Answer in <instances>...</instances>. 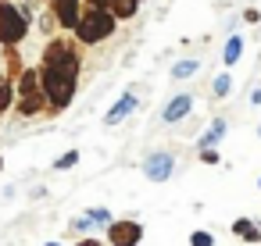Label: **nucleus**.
<instances>
[{
    "label": "nucleus",
    "instance_id": "obj_1",
    "mask_svg": "<svg viewBox=\"0 0 261 246\" xmlns=\"http://www.w3.org/2000/svg\"><path fill=\"white\" fill-rule=\"evenodd\" d=\"M15 89H18V114L36 118V114L50 111V104H47V97H43V79H40V68H25V72H22V79L15 82Z\"/></svg>",
    "mask_w": 261,
    "mask_h": 246
},
{
    "label": "nucleus",
    "instance_id": "obj_2",
    "mask_svg": "<svg viewBox=\"0 0 261 246\" xmlns=\"http://www.w3.org/2000/svg\"><path fill=\"white\" fill-rule=\"evenodd\" d=\"M115 22H118V18H115L111 11H104V8H86L83 18H79L75 40L86 43V47H93V43H100V40H108V36L115 33Z\"/></svg>",
    "mask_w": 261,
    "mask_h": 246
},
{
    "label": "nucleus",
    "instance_id": "obj_3",
    "mask_svg": "<svg viewBox=\"0 0 261 246\" xmlns=\"http://www.w3.org/2000/svg\"><path fill=\"white\" fill-rule=\"evenodd\" d=\"M79 50H75V43H68V40H50L47 47H43V65L40 68H50V72H58V75H68V79H79Z\"/></svg>",
    "mask_w": 261,
    "mask_h": 246
},
{
    "label": "nucleus",
    "instance_id": "obj_4",
    "mask_svg": "<svg viewBox=\"0 0 261 246\" xmlns=\"http://www.w3.org/2000/svg\"><path fill=\"white\" fill-rule=\"evenodd\" d=\"M40 79H43V97H47L50 111H65V107L75 100V79L58 75V72H50V68H40Z\"/></svg>",
    "mask_w": 261,
    "mask_h": 246
},
{
    "label": "nucleus",
    "instance_id": "obj_5",
    "mask_svg": "<svg viewBox=\"0 0 261 246\" xmlns=\"http://www.w3.org/2000/svg\"><path fill=\"white\" fill-rule=\"evenodd\" d=\"M29 33V22L22 18L18 4H11V0H0V43H4L8 50H15Z\"/></svg>",
    "mask_w": 261,
    "mask_h": 246
},
{
    "label": "nucleus",
    "instance_id": "obj_6",
    "mask_svg": "<svg viewBox=\"0 0 261 246\" xmlns=\"http://www.w3.org/2000/svg\"><path fill=\"white\" fill-rule=\"evenodd\" d=\"M172 171H175V157H172L168 150H154V153L143 161V175H147L150 182H168Z\"/></svg>",
    "mask_w": 261,
    "mask_h": 246
},
{
    "label": "nucleus",
    "instance_id": "obj_7",
    "mask_svg": "<svg viewBox=\"0 0 261 246\" xmlns=\"http://www.w3.org/2000/svg\"><path fill=\"white\" fill-rule=\"evenodd\" d=\"M140 239H143V225L133 221V218H122V221H115L108 228V242L111 246H136Z\"/></svg>",
    "mask_w": 261,
    "mask_h": 246
},
{
    "label": "nucleus",
    "instance_id": "obj_8",
    "mask_svg": "<svg viewBox=\"0 0 261 246\" xmlns=\"http://www.w3.org/2000/svg\"><path fill=\"white\" fill-rule=\"evenodd\" d=\"M190 111H193V97H190V93H179V97H172V100L165 104L161 121H165V125H179V121H182Z\"/></svg>",
    "mask_w": 261,
    "mask_h": 246
},
{
    "label": "nucleus",
    "instance_id": "obj_9",
    "mask_svg": "<svg viewBox=\"0 0 261 246\" xmlns=\"http://www.w3.org/2000/svg\"><path fill=\"white\" fill-rule=\"evenodd\" d=\"M54 15H58V22H61V29H79V18H83V11H79V0H54Z\"/></svg>",
    "mask_w": 261,
    "mask_h": 246
},
{
    "label": "nucleus",
    "instance_id": "obj_10",
    "mask_svg": "<svg viewBox=\"0 0 261 246\" xmlns=\"http://www.w3.org/2000/svg\"><path fill=\"white\" fill-rule=\"evenodd\" d=\"M133 111H136V93H122V97H118V104L104 114V125H122Z\"/></svg>",
    "mask_w": 261,
    "mask_h": 246
},
{
    "label": "nucleus",
    "instance_id": "obj_11",
    "mask_svg": "<svg viewBox=\"0 0 261 246\" xmlns=\"http://www.w3.org/2000/svg\"><path fill=\"white\" fill-rule=\"evenodd\" d=\"M225 132H229L225 118H215V121H211V129H207V132H204V136L197 139V150H215V146H218V143L225 139Z\"/></svg>",
    "mask_w": 261,
    "mask_h": 246
},
{
    "label": "nucleus",
    "instance_id": "obj_12",
    "mask_svg": "<svg viewBox=\"0 0 261 246\" xmlns=\"http://www.w3.org/2000/svg\"><path fill=\"white\" fill-rule=\"evenodd\" d=\"M232 235H240L243 242H261V225L250 218H236L232 221Z\"/></svg>",
    "mask_w": 261,
    "mask_h": 246
},
{
    "label": "nucleus",
    "instance_id": "obj_13",
    "mask_svg": "<svg viewBox=\"0 0 261 246\" xmlns=\"http://www.w3.org/2000/svg\"><path fill=\"white\" fill-rule=\"evenodd\" d=\"M240 57H243V36H240V33H232V36L225 40V50H222V65H225V68H232V65H236Z\"/></svg>",
    "mask_w": 261,
    "mask_h": 246
},
{
    "label": "nucleus",
    "instance_id": "obj_14",
    "mask_svg": "<svg viewBox=\"0 0 261 246\" xmlns=\"http://www.w3.org/2000/svg\"><path fill=\"white\" fill-rule=\"evenodd\" d=\"M197 72H200V61H197V57H182V61H175V65H172V79H175V82L193 79Z\"/></svg>",
    "mask_w": 261,
    "mask_h": 246
},
{
    "label": "nucleus",
    "instance_id": "obj_15",
    "mask_svg": "<svg viewBox=\"0 0 261 246\" xmlns=\"http://www.w3.org/2000/svg\"><path fill=\"white\" fill-rule=\"evenodd\" d=\"M108 11H111L118 22H122V18H133V15L140 11V0H111V8H108Z\"/></svg>",
    "mask_w": 261,
    "mask_h": 246
},
{
    "label": "nucleus",
    "instance_id": "obj_16",
    "mask_svg": "<svg viewBox=\"0 0 261 246\" xmlns=\"http://www.w3.org/2000/svg\"><path fill=\"white\" fill-rule=\"evenodd\" d=\"M90 228H93V221H90V214H79V218H72V225H68V232H72L75 239H79V235L86 239V232H90Z\"/></svg>",
    "mask_w": 261,
    "mask_h": 246
},
{
    "label": "nucleus",
    "instance_id": "obj_17",
    "mask_svg": "<svg viewBox=\"0 0 261 246\" xmlns=\"http://www.w3.org/2000/svg\"><path fill=\"white\" fill-rule=\"evenodd\" d=\"M211 93H215V97H229V93H232V79H229L225 72H222V75H215V82H211Z\"/></svg>",
    "mask_w": 261,
    "mask_h": 246
},
{
    "label": "nucleus",
    "instance_id": "obj_18",
    "mask_svg": "<svg viewBox=\"0 0 261 246\" xmlns=\"http://www.w3.org/2000/svg\"><path fill=\"white\" fill-rule=\"evenodd\" d=\"M86 214H90V221H93V225H104V228H111V225H115V218H111V210H108V207H93V210H86Z\"/></svg>",
    "mask_w": 261,
    "mask_h": 246
},
{
    "label": "nucleus",
    "instance_id": "obj_19",
    "mask_svg": "<svg viewBox=\"0 0 261 246\" xmlns=\"http://www.w3.org/2000/svg\"><path fill=\"white\" fill-rule=\"evenodd\" d=\"M11 100H15V86H11V79H4L0 82V114L11 107Z\"/></svg>",
    "mask_w": 261,
    "mask_h": 246
},
{
    "label": "nucleus",
    "instance_id": "obj_20",
    "mask_svg": "<svg viewBox=\"0 0 261 246\" xmlns=\"http://www.w3.org/2000/svg\"><path fill=\"white\" fill-rule=\"evenodd\" d=\"M72 164H79V150H68V153H61V157L54 161V171H65V168H72Z\"/></svg>",
    "mask_w": 261,
    "mask_h": 246
},
{
    "label": "nucleus",
    "instance_id": "obj_21",
    "mask_svg": "<svg viewBox=\"0 0 261 246\" xmlns=\"http://www.w3.org/2000/svg\"><path fill=\"white\" fill-rule=\"evenodd\" d=\"M54 25H61V22H58V15H47V11H43V15H40V33H47V36H50V33H54Z\"/></svg>",
    "mask_w": 261,
    "mask_h": 246
},
{
    "label": "nucleus",
    "instance_id": "obj_22",
    "mask_svg": "<svg viewBox=\"0 0 261 246\" xmlns=\"http://www.w3.org/2000/svg\"><path fill=\"white\" fill-rule=\"evenodd\" d=\"M190 246H215V235L211 232H193L190 235Z\"/></svg>",
    "mask_w": 261,
    "mask_h": 246
},
{
    "label": "nucleus",
    "instance_id": "obj_23",
    "mask_svg": "<svg viewBox=\"0 0 261 246\" xmlns=\"http://www.w3.org/2000/svg\"><path fill=\"white\" fill-rule=\"evenodd\" d=\"M243 22H250V25H257V22H261V11H254V8H247V11H243Z\"/></svg>",
    "mask_w": 261,
    "mask_h": 246
},
{
    "label": "nucleus",
    "instance_id": "obj_24",
    "mask_svg": "<svg viewBox=\"0 0 261 246\" xmlns=\"http://www.w3.org/2000/svg\"><path fill=\"white\" fill-rule=\"evenodd\" d=\"M200 161L204 164H218V150H200Z\"/></svg>",
    "mask_w": 261,
    "mask_h": 246
},
{
    "label": "nucleus",
    "instance_id": "obj_25",
    "mask_svg": "<svg viewBox=\"0 0 261 246\" xmlns=\"http://www.w3.org/2000/svg\"><path fill=\"white\" fill-rule=\"evenodd\" d=\"M75 246H104V242H100V239H90V235H86V239H75Z\"/></svg>",
    "mask_w": 261,
    "mask_h": 246
},
{
    "label": "nucleus",
    "instance_id": "obj_26",
    "mask_svg": "<svg viewBox=\"0 0 261 246\" xmlns=\"http://www.w3.org/2000/svg\"><path fill=\"white\" fill-rule=\"evenodd\" d=\"M90 8H104V11H108V8H111V0H90Z\"/></svg>",
    "mask_w": 261,
    "mask_h": 246
},
{
    "label": "nucleus",
    "instance_id": "obj_27",
    "mask_svg": "<svg viewBox=\"0 0 261 246\" xmlns=\"http://www.w3.org/2000/svg\"><path fill=\"white\" fill-rule=\"evenodd\" d=\"M250 104H261V89H250Z\"/></svg>",
    "mask_w": 261,
    "mask_h": 246
},
{
    "label": "nucleus",
    "instance_id": "obj_28",
    "mask_svg": "<svg viewBox=\"0 0 261 246\" xmlns=\"http://www.w3.org/2000/svg\"><path fill=\"white\" fill-rule=\"evenodd\" d=\"M43 246H61V242H43Z\"/></svg>",
    "mask_w": 261,
    "mask_h": 246
},
{
    "label": "nucleus",
    "instance_id": "obj_29",
    "mask_svg": "<svg viewBox=\"0 0 261 246\" xmlns=\"http://www.w3.org/2000/svg\"><path fill=\"white\" fill-rule=\"evenodd\" d=\"M0 168H4V157H0Z\"/></svg>",
    "mask_w": 261,
    "mask_h": 246
},
{
    "label": "nucleus",
    "instance_id": "obj_30",
    "mask_svg": "<svg viewBox=\"0 0 261 246\" xmlns=\"http://www.w3.org/2000/svg\"><path fill=\"white\" fill-rule=\"evenodd\" d=\"M257 189H261V178H257Z\"/></svg>",
    "mask_w": 261,
    "mask_h": 246
},
{
    "label": "nucleus",
    "instance_id": "obj_31",
    "mask_svg": "<svg viewBox=\"0 0 261 246\" xmlns=\"http://www.w3.org/2000/svg\"><path fill=\"white\" fill-rule=\"evenodd\" d=\"M257 136H261V125H257Z\"/></svg>",
    "mask_w": 261,
    "mask_h": 246
},
{
    "label": "nucleus",
    "instance_id": "obj_32",
    "mask_svg": "<svg viewBox=\"0 0 261 246\" xmlns=\"http://www.w3.org/2000/svg\"><path fill=\"white\" fill-rule=\"evenodd\" d=\"M0 82H4V75H0Z\"/></svg>",
    "mask_w": 261,
    "mask_h": 246
}]
</instances>
